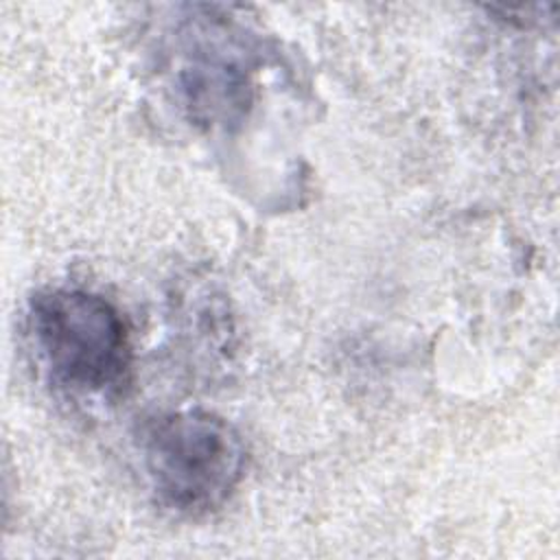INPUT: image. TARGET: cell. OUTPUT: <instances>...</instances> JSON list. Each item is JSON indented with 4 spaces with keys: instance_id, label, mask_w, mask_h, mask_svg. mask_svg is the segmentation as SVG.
Masks as SVG:
<instances>
[{
    "instance_id": "1",
    "label": "cell",
    "mask_w": 560,
    "mask_h": 560,
    "mask_svg": "<svg viewBox=\"0 0 560 560\" xmlns=\"http://www.w3.org/2000/svg\"><path fill=\"white\" fill-rule=\"evenodd\" d=\"M142 466L160 503L182 514L223 505L245 472V442L221 416L188 409L153 418L140 438Z\"/></svg>"
},
{
    "instance_id": "2",
    "label": "cell",
    "mask_w": 560,
    "mask_h": 560,
    "mask_svg": "<svg viewBox=\"0 0 560 560\" xmlns=\"http://www.w3.org/2000/svg\"><path fill=\"white\" fill-rule=\"evenodd\" d=\"M28 326L52 381L83 394L107 392L129 370L120 313L83 289H50L31 300Z\"/></svg>"
},
{
    "instance_id": "3",
    "label": "cell",
    "mask_w": 560,
    "mask_h": 560,
    "mask_svg": "<svg viewBox=\"0 0 560 560\" xmlns=\"http://www.w3.org/2000/svg\"><path fill=\"white\" fill-rule=\"evenodd\" d=\"M249 52L232 39L208 37L192 42L179 70V90L190 116L199 122H234L252 96Z\"/></svg>"
}]
</instances>
